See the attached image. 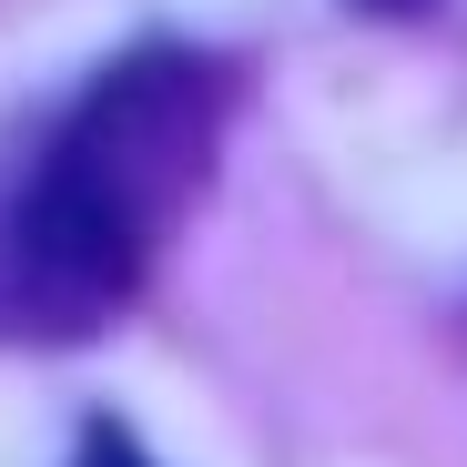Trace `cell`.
<instances>
[{
  "label": "cell",
  "instance_id": "6da1fadb",
  "mask_svg": "<svg viewBox=\"0 0 467 467\" xmlns=\"http://www.w3.org/2000/svg\"><path fill=\"white\" fill-rule=\"evenodd\" d=\"M223 71L183 41L112 61L51 132L31 193L11 203V275L51 326H92L142 285L152 244L213 173Z\"/></svg>",
  "mask_w": 467,
  "mask_h": 467
},
{
  "label": "cell",
  "instance_id": "7a4b0ae2",
  "mask_svg": "<svg viewBox=\"0 0 467 467\" xmlns=\"http://www.w3.org/2000/svg\"><path fill=\"white\" fill-rule=\"evenodd\" d=\"M71 467H152V457H142V437H132V427L92 417V427H82V447H71Z\"/></svg>",
  "mask_w": 467,
  "mask_h": 467
},
{
  "label": "cell",
  "instance_id": "3957f363",
  "mask_svg": "<svg viewBox=\"0 0 467 467\" xmlns=\"http://www.w3.org/2000/svg\"><path fill=\"white\" fill-rule=\"evenodd\" d=\"M366 11H417V0H366Z\"/></svg>",
  "mask_w": 467,
  "mask_h": 467
}]
</instances>
